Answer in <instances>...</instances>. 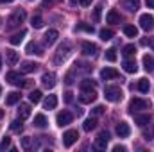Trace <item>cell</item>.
I'll return each mask as SVG.
<instances>
[{
  "label": "cell",
  "mask_w": 154,
  "mask_h": 152,
  "mask_svg": "<svg viewBox=\"0 0 154 152\" xmlns=\"http://www.w3.org/2000/svg\"><path fill=\"white\" fill-rule=\"evenodd\" d=\"M68 52H70V45H68V43H65V45H61V47L57 48V56H56V63H61V61H65V59H66V56H68Z\"/></svg>",
  "instance_id": "cell-12"
},
{
  "label": "cell",
  "mask_w": 154,
  "mask_h": 152,
  "mask_svg": "<svg viewBox=\"0 0 154 152\" xmlns=\"http://www.w3.org/2000/svg\"><path fill=\"white\" fill-rule=\"evenodd\" d=\"M38 63H32V61H23L20 65V72L22 74H31V72H36L38 70Z\"/></svg>",
  "instance_id": "cell-14"
},
{
  "label": "cell",
  "mask_w": 154,
  "mask_h": 152,
  "mask_svg": "<svg viewBox=\"0 0 154 152\" xmlns=\"http://www.w3.org/2000/svg\"><path fill=\"white\" fill-rule=\"evenodd\" d=\"M143 68L147 72H152L154 70V59L151 56H143Z\"/></svg>",
  "instance_id": "cell-31"
},
{
  "label": "cell",
  "mask_w": 154,
  "mask_h": 152,
  "mask_svg": "<svg viewBox=\"0 0 154 152\" xmlns=\"http://www.w3.org/2000/svg\"><path fill=\"white\" fill-rule=\"evenodd\" d=\"M100 77H102L104 81L116 79V77H118V72H116L115 68H102V70H100Z\"/></svg>",
  "instance_id": "cell-18"
},
{
  "label": "cell",
  "mask_w": 154,
  "mask_h": 152,
  "mask_svg": "<svg viewBox=\"0 0 154 152\" xmlns=\"http://www.w3.org/2000/svg\"><path fill=\"white\" fill-rule=\"evenodd\" d=\"M34 127H38V129H45V127H47V118H45V114H36V116H34Z\"/></svg>",
  "instance_id": "cell-28"
},
{
  "label": "cell",
  "mask_w": 154,
  "mask_h": 152,
  "mask_svg": "<svg viewBox=\"0 0 154 152\" xmlns=\"http://www.w3.org/2000/svg\"><path fill=\"white\" fill-rule=\"evenodd\" d=\"M18 116H20L22 120L29 118V116H31V106H29V104H20V106H18Z\"/></svg>",
  "instance_id": "cell-20"
},
{
  "label": "cell",
  "mask_w": 154,
  "mask_h": 152,
  "mask_svg": "<svg viewBox=\"0 0 154 152\" xmlns=\"http://www.w3.org/2000/svg\"><path fill=\"white\" fill-rule=\"evenodd\" d=\"M22 149H23V150H31V149H32V140H31V136H23V138H22Z\"/></svg>",
  "instance_id": "cell-34"
},
{
  "label": "cell",
  "mask_w": 154,
  "mask_h": 152,
  "mask_svg": "<svg viewBox=\"0 0 154 152\" xmlns=\"http://www.w3.org/2000/svg\"><path fill=\"white\" fill-rule=\"evenodd\" d=\"M25 31H20V32H16V34H13L11 38H9V41H11V45H20L22 43V39L25 38Z\"/></svg>",
  "instance_id": "cell-27"
},
{
  "label": "cell",
  "mask_w": 154,
  "mask_h": 152,
  "mask_svg": "<svg viewBox=\"0 0 154 152\" xmlns=\"http://www.w3.org/2000/svg\"><path fill=\"white\" fill-rule=\"evenodd\" d=\"M77 138H79V132H77L75 129L66 131V132L63 134V145H65V147H72L77 141Z\"/></svg>",
  "instance_id": "cell-7"
},
{
  "label": "cell",
  "mask_w": 154,
  "mask_h": 152,
  "mask_svg": "<svg viewBox=\"0 0 154 152\" xmlns=\"http://www.w3.org/2000/svg\"><path fill=\"white\" fill-rule=\"evenodd\" d=\"M72 100H74V93H72V91H66V93H65V102L70 104Z\"/></svg>",
  "instance_id": "cell-46"
},
{
  "label": "cell",
  "mask_w": 154,
  "mask_h": 152,
  "mask_svg": "<svg viewBox=\"0 0 154 152\" xmlns=\"http://www.w3.org/2000/svg\"><path fill=\"white\" fill-rule=\"evenodd\" d=\"M104 111H106V109H104V106H95V108L91 109V113H93V114H102Z\"/></svg>",
  "instance_id": "cell-45"
},
{
  "label": "cell",
  "mask_w": 154,
  "mask_h": 152,
  "mask_svg": "<svg viewBox=\"0 0 154 152\" xmlns=\"http://www.w3.org/2000/svg\"><path fill=\"white\" fill-rule=\"evenodd\" d=\"M95 86H97V81H93V79H84L79 84L81 90H95Z\"/></svg>",
  "instance_id": "cell-24"
},
{
  "label": "cell",
  "mask_w": 154,
  "mask_h": 152,
  "mask_svg": "<svg viewBox=\"0 0 154 152\" xmlns=\"http://www.w3.org/2000/svg\"><path fill=\"white\" fill-rule=\"evenodd\" d=\"M57 38H59V32L56 31V29H48L47 32H45V43L50 47V45H54L56 41H57Z\"/></svg>",
  "instance_id": "cell-15"
},
{
  "label": "cell",
  "mask_w": 154,
  "mask_h": 152,
  "mask_svg": "<svg viewBox=\"0 0 154 152\" xmlns=\"http://www.w3.org/2000/svg\"><path fill=\"white\" fill-rule=\"evenodd\" d=\"M95 99H97L95 90H81V95H79V102L81 104H91Z\"/></svg>",
  "instance_id": "cell-4"
},
{
  "label": "cell",
  "mask_w": 154,
  "mask_h": 152,
  "mask_svg": "<svg viewBox=\"0 0 154 152\" xmlns=\"http://www.w3.org/2000/svg\"><path fill=\"white\" fill-rule=\"evenodd\" d=\"M25 11L23 9H16L9 18H7V29H14V27H18L20 23H23V20H25Z\"/></svg>",
  "instance_id": "cell-1"
},
{
  "label": "cell",
  "mask_w": 154,
  "mask_h": 152,
  "mask_svg": "<svg viewBox=\"0 0 154 152\" xmlns=\"http://www.w3.org/2000/svg\"><path fill=\"white\" fill-rule=\"evenodd\" d=\"M0 68H2V57H0Z\"/></svg>",
  "instance_id": "cell-54"
},
{
  "label": "cell",
  "mask_w": 154,
  "mask_h": 152,
  "mask_svg": "<svg viewBox=\"0 0 154 152\" xmlns=\"http://www.w3.org/2000/svg\"><path fill=\"white\" fill-rule=\"evenodd\" d=\"M74 72H75V70H70V72L66 74V77H65V82H66V84H72V82H74Z\"/></svg>",
  "instance_id": "cell-44"
},
{
  "label": "cell",
  "mask_w": 154,
  "mask_h": 152,
  "mask_svg": "<svg viewBox=\"0 0 154 152\" xmlns=\"http://www.w3.org/2000/svg\"><path fill=\"white\" fill-rule=\"evenodd\" d=\"M20 93L18 91H11V93H7V97H5V104L7 106H13V104H16V102H20Z\"/></svg>",
  "instance_id": "cell-21"
},
{
  "label": "cell",
  "mask_w": 154,
  "mask_h": 152,
  "mask_svg": "<svg viewBox=\"0 0 154 152\" xmlns=\"http://www.w3.org/2000/svg\"><path fill=\"white\" fill-rule=\"evenodd\" d=\"M31 25H32L34 29H41V27H43V18H41L39 14L32 16V20H31Z\"/></svg>",
  "instance_id": "cell-35"
},
{
  "label": "cell",
  "mask_w": 154,
  "mask_h": 152,
  "mask_svg": "<svg viewBox=\"0 0 154 152\" xmlns=\"http://www.w3.org/2000/svg\"><path fill=\"white\" fill-rule=\"evenodd\" d=\"M100 14H102V5H97V7L93 9V22H95V23L100 22Z\"/></svg>",
  "instance_id": "cell-40"
},
{
  "label": "cell",
  "mask_w": 154,
  "mask_h": 152,
  "mask_svg": "<svg viewBox=\"0 0 154 152\" xmlns=\"http://www.w3.org/2000/svg\"><path fill=\"white\" fill-rule=\"evenodd\" d=\"M143 109H149V102L143 100V99H133L131 104H129V111L131 113H136V111H143Z\"/></svg>",
  "instance_id": "cell-3"
},
{
  "label": "cell",
  "mask_w": 154,
  "mask_h": 152,
  "mask_svg": "<svg viewBox=\"0 0 154 152\" xmlns=\"http://www.w3.org/2000/svg\"><path fill=\"white\" fill-rule=\"evenodd\" d=\"M25 52H27V54H31V56H34V54H36V56H43V52H45V50H43V47L39 45L38 41H31V43L25 47Z\"/></svg>",
  "instance_id": "cell-9"
},
{
  "label": "cell",
  "mask_w": 154,
  "mask_h": 152,
  "mask_svg": "<svg viewBox=\"0 0 154 152\" xmlns=\"http://www.w3.org/2000/svg\"><path fill=\"white\" fill-rule=\"evenodd\" d=\"M99 36H100V39L108 41V39H111V38H113V31H109V29H102V31L99 32Z\"/></svg>",
  "instance_id": "cell-38"
},
{
  "label": "cell",
  "mask_w": 154,
  "mask_h": 152,
  "mask_svg": "<svg viewBox=\"0 0 154 152\" xmlns=\"http://www.w3.org/2000/svg\"><path fill=\"white\" fill-rule=\"evenodd\" d=\"M79 4V0H70V5H77Z\"/></svg>",
  "instance_id": "cell-51"
},
{
  "label": "cell",
  "mask_w": 154,
  "mask_h": 152,
  "mask_svg": "<svg viewBox=\"0 0 154 152\" xmlns=\"http://www.w3.org/2000/svg\"><path fill=\"white\" fill-rule=\"evenodd\" d=\"M43 106H45V109H54V108L57 106V97H56V95H48V97L45 99Z\"/></svg>",
  "instance_id": "cell-22"
},
{
  "label": "cell",
  "mask_w": 154,
  "mask_h": 152,
  "mask_svg": "<svg viewBox=\"0 0 154 152\" xmlns=\"http://www.w3.org/2000/svg\"><path fill=\"white\" fill-rule=\"evenodd\" d=\"M59 0H43V7H48V5H54V4H57Z\"/></svg>",
  "instance_id": "cell-47"
},
{
  "label": "cell",
  "mask_w": 154,
  "mask_h": 152,
  "mask_svg": "<svg viewBox=\"0 0 154 152\" xmlns=\"http://www.w3.org/2000/svg\"><path fill=\"white\" fill-rule=\"evenodd\" d=\"M104 97H106V100H109V102H118V100H122V90L118 88V86H106V90H104Z\"/></svg>",
  "instance_id": "cell-2"
},
{
  "label": "cell",
  "mask_w": 154,
  "mask_h": 152,
  "mask_svg": "<svg viewBox=\"0 0 154 152\" xmlns=\"http://www.w3.org/2000/svg\"><path fill=\"white\" fill-rule=\"evenodd\" d=\"M41 82H43V86L45 88H54L56 86V74H52V72H47V74H43L41 77Z\"/></svg>",
  "instance_id": "cell-11"
},
{
  "label": "cell",
  "mask_w": 154,
  "mask_h": 152,
  "mask_svg": "<svg viewBox=\"0 0 154 152\" xmlns=\"http://www.w3.org/2000/svg\"><path fill=\"white\" fill-rule=\"evenodd\" d=\"M2 116H4V111H2V109H0V118H2Z\"/></svg>",
  "instance_id": "cell-53"
},
{
  "label": "cell",
  "mask_w": 154,
  "mask_h": 152,
  "mask_svg": "<svg viewBox=\"0 0 154 152\" xmlns=\"http://www.w3.org/2000/svg\"><path fill=\"white\" fill-rule=\"evenodd\" d=\"M9 147H11V138L5 136V138L0 141V150H5V149H9Z\"/></svg>",
  "instance_id": "cell-42"
},
{
  "label": "cell",
  "mask_w": 154,
  "mask_h": 152,
  "mask_svg": "<svg viewBox=\"0 0 154 152\" xmlns=\"http://www.w3.org/2000/svg\"><path fill=\"white\" fill-rule=\"evenodd\" d=\"M106 22H108V23H113V25H115V23H120V14L116 13L115 9H111V11L108 13V16H106Z\"/></svg>",
  "instance_id": "cell-26"
},
{
  "label": "cell",
  "mask_w": 154,
  "mask_h": 152,
  "mask_svg": "<svg viewBox=\"0 0 154 152\" xmlns=\"http://www.w3.org/2000/svg\"><path fill=\"white\" fill-rule=\"evenodd\" d=\"M106 59L109 61V63H115L116 61V52H115V48H109V50H106Z\"/></svg>",
  "instance_id": "cell-39"
},
{
  "label": "cell",
  "mask_w": 154,
  "mask_h": 152,
  "mask_svg": "<svg viewBox=\"0 0 154 152\" xmlns=\"http://www.w3.org/2000/svg\"><path fill=\"white\" fill-rule=\"evenodd\" d=\"M140 27L143 29V31H152L154 29V16L152 14H149V13H145V14H142L140 16Z\"/></svg>",
  "instance_id": "cell-6"
},
{
  "label": "cell",
  "mask_w": 154,
  "mask_h": 152,
  "mask_svg": "<svg viewBox=\"0 0 154 152\" xmlns=\"http://www.w3.org/2000/svg\"><path fill=\"white\" fill-rule=\"evenodd\" d=\"M145 2H147V5H149L151 9H154V0H145Z\"/></svg>",
  "instance_id": "cell-50"
},
{
  "label": "cell",
  "mask_w": 154,
  "mask_h": 152,
  "mask_svg": "<svg viewBox=\"0 0 154 152\" xmlns=\"http://www.w3.org/2000/svg\"><path fill=\"white\" fill-rule=\"evenodd\" d=\"M9 2H14V0H0V4H9Z\"/></svg>",
  "instance_id": "cell-52"
},
{
  "label": "cell",
  "mask_w": 154,
  "mask_h": 152,
  "mask_svg": "<svg viewBox=\"0 0 154 152\" xmlns=\"http://www.w3.org/2000/svg\"><path fill=\"white\" fill-rule=\"evenodd\" d=\"M20 79H22V75H20L18 72H9V74L5 75V81H9L11 84H18Z\"/></svg>",
  "instance_id": "cell-32"
},
{
  "label": "cell",
  "mask_w": 154,
  "mask_h": 152,
  "mask_svg": "<svg viewBox=\"0 0 154 152\" xmlns=\"http://www.w3.org/2000/svg\"><path fill=\"white\" fill-rule=\"evenodd\" d=\"M124 34L129 36V38H136V36H138V29H136L134 25H125V27H124Z\"/></svg>",
  "instance_id": "cell-29"
},
{
  "label": "cell",
  "mask_w": 154,
  "mask_h": 152,
  "mask_svg": "<svg viewBox=\"0 0 154 152\" xmlns=\"http://www.w3.org/2000/svg\"><path fill=\"white\" fill-rule=\"evenodd\" d=\"M72 120H74V114L70 113V111H61V113H57V116H56V122H57L59 127H65V125L72 123Z\"/></svg>",
  "instance_id": "cell-8"
},
{
  "label": "cell",
  "mask_w": 154,
  "mask_h": 152,
  "mask_svg": "<svg viewBox=\"0 0 154 152\" xmlns=\"http://www.w3.org/2000/svg\"><path fill=\"white\" fill-rule=\"evenodd\" d=\"M77 31H84V32L93 34V27H91V25H88V23H79V25H77Z\"/></svg>",
  "instance_id": "cell-41"
},
{
  "label": "cell",
  "mask_w": 154,
  "mask_h": 152,
  "mask_svg": "<svg viewBox=\"0 0 154 152\" xmlns=\"http://www.w3.org/2000/svg\"><path fill=\"white\" fill-rule=\"evenodd\" d=\"M22 129H23V125H22V118H20V120H13V122H11V131H13V132H20Z\"/></svg>",
  "instance_id": "cell-36"
},
{
  "label": "cell",
  "mask_w": 154,
  "mask_h": 152,
  "mask_svg": "<svg viewBox=\"0 0 154 152\" xmlns=\"http://www.w3.org/2000/svg\"><path fill=\"white\" fill-rule=\"evenodd\" d=\"M79 4H82V5H90L91 0H79Z\"/></svg>",
  "instance_id": "cell-49"
},
{
  "label": "cell",
  "mask_w": 154,
  "mask_h": 152,
  "mask_svg": "<svg viewBox=\"0 0 154 152\" xmlns=\"http://www.w3.org/2000/svg\"><path fill=\"white\" fill-rule=\"evenodd\" d=\"M81 50H82V54L84 56H95L97 54V45L95 43H91V41H84L82 45H81Z\"/></svg>",
  "instance_id": "cell-10"
},
{
  "label": "cell",
  "mask_w": 154,
  "mask_h": 152,
  "mask_svg": "<svg viewBox=\"0 0 154 152\" xmlns=\"http://www.w3.org/2000/svg\"><path fill=\"white\" fill-rule=\"evenodd\" d=\"M113 150H115V152H124V150H125V147H122V145H115V147H113Z\"/></svg>",
  "instance_id": "cell-48"
},
{
  "label": "cell",
  "mask_w": 154,
  "mask_h": 152,
  "mask_svg": "<svg viewBox=\"0 0 154 152\" xmlns=\"http://www.w3.org/2000/svg\"><path fill=\"white\" fill-rule=\"evenodd\" d=\"M134 123L140 125V127H143V125L151 123V116H149V114H136V116H134Z\"/></svg>",
  "instance_id": "cell-23"
},
{
  "label": "cell",
  "mask_w": 154,
  "mask_h": 152,
  "mask_svg": "<svg viewBox=\"0 0 154 152\" xmlns=\"http://www.w3.org/2000/svg\"><path fill=\"white\" fill-rule=\"evenodd\" d=\"M0 95H2V88H0Z\"/></svg>",
  "instance_id": "cell-55"
},
{
  "label": "cell",
  "mask_w": 154,
  "mask_h": 152,
  "mask_svg": "<svg viewBox=\"0 0 154 152\" xmlns=\"http://www.w3.org/2000/svg\"><path fill=\"white\" fill-rule=\"evenodd\" d=\"M31 84H32V82H31L29 79H20V81H18V86H22V88H31Z\"/></svg>",
  "instance_id": "cell-43"
},
{
  "label": "cell",
  "mask_w": 154,
  "mask_h": 152,
  "mask_svg": "<svg viewBox=\"0 0 154 152\" xmlns=\"http://www.w3.org/2000/svg\"><path fill=\"white\" fill-rule=\"evenodd\" d=\"M122 66H124V70H125L127 74H136V72H138V65H136L134 59H125Z\"/></svg>",
  "instance_id": "cell-16"
},
{
  "label": "cell",
  "mask_w": 154,
  "mask_h": 152,
  "mask_svg": "<svg viewBox=\"0 0 154 152\" xmlns=\"http://www.w3.org/2000/svg\"><path fill=\"white\" fill-rule=\"evenodd\" d=\"M29 100H31V102H34V104H38L39 100H41V91H39V90L31 91V95H29Z\"/></svg>",
  "instance_id": "cell-37"
},
{
  "label": "cell",
  "mask_w": 154,
  "mask_h": 152,
  "mask_svg": "<svg viewBox=\"0 0 154 152\" xmlns=\"http://www.w3.org/2000/svg\"><path fill=\"white\" fill-rule=\"evenodd\" d=\"M108 143H109V132H108V131L99 132V136H97V140H95V147H97L99 150H106Z\"/></svg>",
  "instance_id": "cell-5"
},
{
  "label": "cell",
  "mask_w": 154,
  "mask_h": 152,
  "mask_svg": "<svg viewBox=\"0 0 154 152\" xmlns=\"http://www.w3.org/2000/svg\"><path fill=\"white\" fill-rule=\"evenodd\" d=\"M136 88H138L142 93H147V91H149V88H151V84H149V81H147V79H140V81H138V84H136Z\"/></svg>",
  "instance_id": "cell-30"
},
{
  "label": "cell",
  "mask_w": 154,
  "mask_h": 152,
  "mask_svg": "<svg viewBox=\"0 0 154 152\" xmlns=\"http://www.w3.org/2000/svg\"><path fill=\"white\" fill-rule=\"evenodd\" d=\"M95 127H97V120H95L93 116L86 118V120H84V123H82V129H84V131H88V132H90V131H93Z\"/></svg>",
  "instance_id": "cell-25"
},
{
  "label": "cell",
  "mask_w": 154,
  "mask_h": 152,
  "mask_svg": "<svg viewBox=\"0 0 154 152\" xmlns=\"http://www.w3.org/2000/svg\"><path fill=\"white\" fill-rule=\"evenodd\" d=\"M116 134H118L120 138H127V136L131 134V129H129V125H127L125 122H120V123L116 125Z\"/></svg>",
  "instance_id": "cell-17"
},
{
  "label": "cell",
  "mask_w": 154,
  "mask_h": 152,
  "mask_svg": "<svg viewBox=\"0 0 154 152\" xmlns=\"http://www.w3.org/2000/svg\"><path fill=\"white\" fill-rule=\"evenodd\" d=\"M122 54H124L125 57H131V56H134V54H136V47H134V45H125Z\"/></svg>",
  "instance_id": "cell-33"
},
{
  "label": "cell",
  "mask_w": 154,
  "mask_h": 152,
  "mask_svg": "<svg viewBox=\"0 0 154 152\" xmlns=\"http://www.w3.org/2000/svg\"><path fill=\"white\" fill-rule=\"evenodd\" d=\"M120 4H122L124 9H127L131 13H134V11L140 9V0H120Z\"/></svg>",
  "instance_id": "cell-13"
},
{
  "label": "cell",
  "mask_w": 154,
  "mask_h": 152,
  "mask_svg": "<svg viewBox=\"0 0 154 152\" xmlns=\"http://www.w3.org/2000/svg\"><path fill=\"white\" fill-rule=\"evenodd\" d=\"M5 61H7L9 66H14V65L18 63V52H14V50H5Z\"/></svg>",
  "instance_id": "cell-19"
}]
</instances>
